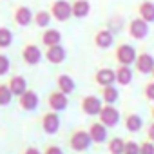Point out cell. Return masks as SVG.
I'll list each match as a JSON object with an SVG mask.
<instances>
[{
	"mask_svg": "<svg viewBox=\"0 0 154 154\" xmlns=\"http://www.w3.org/2000/svg\"><path fill=\"white\" fill-rule=\"evenodd\" d=\"M91 145H93V140L85 129H74L69 134V147L74 152H85Z\"/></svg>",
	"mask_w": 154,
	"mask_h": 154,
	"instance_id": "1",
	"label": "cell"
},
{
	"mask_svg": "<svg viewBox=\"0 0 154 154\" xmlns=\"http://www.w3.org/2000/svg\"><path fill=\"white\" fill-rule=\"evenodd\" d=\"M136 56H138V51L131 44H120L114 49V60L118 62V65H134Z\"/></svg>",
	"mask_w": 154,
	"mask_h": 154,
	"instance_id": "2",
	"label": "cell"
},
{
	"mask_svg": "<svg viewBox=\"0 0 154 154\" xmlns=\"http://www.w3.org/2000/svg\"><path fill=\"white\" fill-rule=\"evenodd\" d=\"M49 13H51V17H53L56 22H67V20L72 17L71 2H69V0H54V2L51 4Z\"/></svg>",
	"mask_w": 154,
	"mask_h": 154,
	"instance_id": "3",
	"label": "cell"
},
{
	"mask_svg": "<svg viewBox=\"0 0 154 154\" xmlns=\"http://www.w3.org/2000/svg\"><path fill=\"white\" fill-rule=\"evenodd\" d=\"M102 107H103V102H102V98L96 96V94H87V96H84L82 102H80V109H82V112L87 114V116H98L100 111H102Z\"/></svg>",
	"mask_w": 154,
	"mask_h": 154,
	"instance_id": "4",
	"label": "cell"
},
{
	"mask_svg": "<svg viewBox=\"0 0 154 154\" xmlns=\"http://www.w3.org/2000/svg\"><path fill=\"white\" fill-rule=\"evenodd\" d=\"M60 125H62L60 116L54 111H47L40 116V127L45 134H56L60 131Z\"/></svg>",
	"mask_w": 154,
	"mask_h": 154,
	"instance_id": "5",
	"label": "cell"
},
{
	"mask_svg": "<svg viewBox=\"0 0 154 154\" xmlns=\"http://www.w3.org/2000/svg\"><path fill=\"white\" fill-rule=\"evenodd\" d=\"M127 33L132 40H145L149 35V24L141 20L140 17H136L127 24Z\"/></svg>",
	"mask_w": 154,
	"mask_h": 154,
	"instance_id": "6",
	"label": "cell"
},
{
	"mask_svg": "<svg viewBox=\"0 0 154 154\" xmlns=\"http://www.w3.org/2000/svg\"><path fill=\"white\" fill-rule=\"evenodd\" d=\"M98 122L103 123L107 129L116 127V125L120 123V111H118L114 105H105V103H103V107H102V111H100V114H98Z\"/></svg>",
	"mask_w": 154,
	"mask_h": 154,
	"instance_id": "7",
	"label": "cell"
},
{
	"mask_svg": "<svg viewBox=\"0 0 154 154\" xmlns=\"http://www.w3.org/2000/svg\"><path fill=\"white\" fill-rule=\"evenodd\" d=\"M47 105H49V111L62 112V111H65L67 105H69V96L63 94L62 91L54 89V91H51L49 96H47Z\"/></svg>",
	"mask_w": 154,
	"mask_h": 154,
	"instance_id": "8",
	"label": "cell"
},
{
	"mask_svg": "<svg viewBox=\"0 0 154 154\" xmlns=\"http://www.w3.org/2000/svg\"><path fill=\"white\" fill-rule=\"evenodd\" d=\"M22 58L27 65H38L44 58V53L36 44H26L22 49Z\"/></svg>",
	"mask_w": 154,
	"mask_h": 154,
	"instance_id": "9",
	"label": "cell"
},
{
	"mask_svg": "<svg viewBox=\"0 0 154 154\" xmlns=\"http://www.w3.org/2000/svg\"><path fill=\"white\" fill-rule=\"evenodd\" d=\"M44 58L53 63V65H60L65 58H67V51L62 44H56V45H51V47H45V53H44Z\"/></svg>",
	"mask_w": 154,
	"mask_h": 154,
	"instance_id": "10",
	"label": "cell"
},
{
	"mask_svg": "<svg viewBox=\"0 0 154 154\" xmlns=\"http://www.w3.org/2000/svg\"><path fill=\"white\" fill-rule=\"evenodd\" d=\"M134 69L140 74H150L154 69V56L150 53H140L134 62Z\"/></svg>",
	"mask_w": 154,
	"mask_h": 154,
	"instance_id": "11",
	"label": "cell"
},
{
	"mask_svg": "<svg viewBox=\"0 0 154 154\" xmlns=\"http://www.w3.org/2000/svg\"><path fill=\"white\" fill-rule=\"evenodd\" d=\"M18 103H20V107H22L24 111L33 112V111L38 107L40 98H38V94H36L33 89H27L24 94H20V96H18Z\"/></svg>",
	"mask_w": 154,
	"mask_h": 154,
	"instance_id": "12",
	"label": "cell"
},
{
	"mask_svg": "<svg viewBox=\"0 0 154 154\" xmlns=\"http://www.w3.org/2000/svg\"><path fill=\"white\" fill-rule=\"evenodd\" d=\"M87 132H89V136H91L93 143H103V141H107V136H109L107 127H105L103 123H100L98 120H96V122H93V123L87 127Z\"/></svg>",
	"mask_w": 154,
	"mask_h": 154,
	"instance_id": "13",
	"label": "cell"
},
{
	"mask_svg": "<svg viewBox=\"0 0 154 154\" xmlns=\"http://www.w3.org/2000/svg\"><path fill=\"white\" fill-rule=\"evenodd\" d=\"M94 82L100 85V87H107V85H114L116 84V74H114V69L111 67H102L96 71L94 74Z\"/></svg>",
	"mask_w": 154,
	"mask_h": 154,
	"instance_id": "14",
	"label": "cell"
},
{
	"mask_svg": "<svg viewBox=\"0 0 154 154\" xmlns=\"http://www.w3.org/2000/svg\"><path fill=\"white\" fill-rule=\"evenodd\" d=\"M33 17H35V13H33L27 6H18V8L15 9V15H13L15 24L20 26V27L31 26V24H33Z\"/></svg>",
	"mask_w": 154,
	"mask_h": 154,
	"instance_id": "15",
	"label": "cell"
},
{
	"mask_svg": "<svg viewBox=\"0 0 154 154\" xmlns=\"http://www.w3.org/2000/svg\"><path fill=\"white\" fill-rule=\"evenodd\" d=\"M93 40H94V45L98 49H109V47L114 45V33H111L107 27H103V29L96 31Z\"/></svg>",
	"mask_w": 154,
	"mask_h": 154,
	"instance_id": "16",
	"label": "cell"
},
{
	"mask_svg": "<svg viewBox=\"0 0 154 154\" xmlns=\"http://www.w3.org/2000/svg\"><path fill=\"white\" fill-rule=\"evenodd\" d=\"M114 74H116V84L118 85H123V87H127L132 82V76H134L131 65H118L114 69Z\"/></svg>",
	"mask_w": 154,
	"mask_h": 154,
	"instance_id": "17",
	"label": "cell"
},
{
	"mask_svg": "<svg viewBox=\"0 0 154 154\" xmlns=\"http://www.w3.org/2000/svg\"><path fill=\"white\" fill-rule=\"evenodd\" d=\"M71 9L74 18H85L91 13V2L89 0H74L71 2Z\"/></svg>",
	"mask_w": 154,
	"mask_h": 154,
	"instance_id": "18",
	"label": "cell"
},
{
	"mask_svg": "<svg viewBox=\"0 0 154 154\" xmlns=\"http://www.w3.org/2000/svg\"><path fill=\"white\" fill-rule=\"evenodd\" d=\"M56 89L69 96V94H72V93H74L76 84H74V80L71 78L69 74H58V78H56Z\"/></svg>",
	"mask_w": 154,
	"mask_h": 154,
	"instance_id": "19",
	"label": "cell"
},
{
	"mask_svg": "<svg viewBox=\"0 0 154 154\" xmlns=\"http://www.w3.org/2000/svg\"><path fill=\"white\" fill-rule=\"evenodd\" d=\"M40 42L42 45L45 47H51V45H56V44H62V33L58 29H44L42 36H40Z\"/></svg>",
	"mask_w": 154,
	"mask_h": 154,
	"instance_id": "20",
	"label": "cell"
},
{
	"mask_svg": "<svg viewBox=\"0 0 154 154\" xmlns=\"http://www.w3.org/2000/svg\"><path fill=\"white\" fill-rule=\"evenodd\" d=\"M123 123H125V129H127L129 132H132V134H134V132H140V131L143 129V120H141V116L136 114V112L125 114Z\"/></svg>",
	"mask_w": 154,
	"mask_h": 154,
	"instance_id": "21",
	"label": "cell"
},
{
	"mask_svg": "<svg viewBox=\"0 0 154 154\" xmlns=\"http://www.w3.org/2000/svg\"><path fill=\"white\" fill-rule=\"evenodd\" d=\"M8 87L11 89V93H13V96H20V94H24V93L27 91V80L24 78V76H20V74H17V76H13V78L9 80V84H8Z\"/></svg>",
	"mask_w": 154,
	"mask_h": 154,
	"instance_id": "22",
	"label": "cell"
},
{
	"mask_svg": "<svg viewBox=\"0 0 154 154\" xmlns=\"http://www.w3.org/2000/svg\"><path fill=\"white\" fill-rule=\"evenodd\" d=\"M100 98H102V102H103L105 105H114V103L120 100V91H118V87H114V85L102 87Z\"/></svg>",
	"mask_w": 154,
	"mask_h": 154,
	"instance_id": "23",
	"label": "cell"
},
{
	"mask_svg": "<svg viewBox=\"0 0 154 154\" xmlns=\"http://www.w3.org/2000/svg\"><path fill=\"white\" fill-rule=\"evenodd\" d=\"M138 17L141 20H145L147 24H152L154 22V2L150 0H145L138 6Z\"/></svg>",
	"mask_w": 154,
	"mask_h": 154,
	"instance_id": "24",
	"label": "cell"
},
{
	"mask_svg": "<svg viewBox=\"0 0 154 154\" xmlns=\"http://www.w3.org/2000/svg\"><path fill=\"white\" fill-rule=\"evenodd\" d=\"M51 13L49 11H45V9H40V11H36L35 13V17H33V24L36 26V27H42V29H47L49 27V24H51Z\"/></svg>",
	"mask_w": 154,
	"mask_h": 154,
	"instance_id": "25",
	"label": "cell"
},
{
	"mask_svg": "<svg viewBox=\"0 0 154 154\" xmlns=\"http://www.w3.org/2000/svg\"><path fill=\"white\" fill-rule=\"evenodd\" d=\"M123 147H125V140L120 136H114L107 141V150L109 154H123Z\"/></svg>",
	"mask_w": 154,
	"mask_h": 154,
	"instance_id": "26",
	"label": "cell"
},
{
	"mask_svg": "<svg viewBox=\"0 0 154 154\" xmlns=\"http://www.w3.org/2000/svg\"><path fill=\"white\" fill-rule=\"evenodd\" d=\"M13 44V33L8 27H0V49H6Z\"/></svg>",
	"mask_w": 154,
	"mask_h": 154,
	"instance_id": "27",
	"label": "cell"
},
{
	"mask_svg": "<svg viewBox=\"0 0 154 154\" xmlns=\"http://www.w3.org/2000/svg\"><path fill=\"white\" fill-rule=\"evenodd\" d=\"M11 100H13V93H11V89L8 87V85H0V105H9L11 103Z\"/></svg>",
	"mask_w": 154,
	"mask_h": 154,
	"instance_id": "28",
	"label": "cell"
},
{
	"mask_svg": "<svg viewBox=\"0 0 154 154\" xmlns=\"http://www.w3.org/2000/svg\"><path fill=\"white\" fill-rule=\"evenodd\" d=\"M111 33H118V31H122L123 29V20H122V17L120 15H114V17H111L109 18V27H107Z\"/></svg>",
	"mask_w": 154,
	"mask_h": 154,
	"instance_id": "29",
	"label": "cell"
},
{
	"mask_svg": "<svg viewBox=\"0 0 154 154\" xmlns=\"http://www.w3.org/2000/svg\"><path fill=\"white\" fill-rule=\"evenodd\" d=\"M123 154H140V143H136L134 140H127L123 147Z\"/></svg>",
	"mask_w": 154,
	"mask_h": 154,
	"instance_id": "30",
	"label": "cell"
},
{
	"mask_svg": "<svg viewBox=\"0 0 154 154\" xmlns=\"http://www.w3.org/2000/svg\"><path fill=\"white\" fill-rule=\"evenodd\" d=\"M143 96H145V100L154 102V80H150L143 85Z\"/></svg>",
	"mask_w": 154,
	"mask_h": 154,
	"instance_id": "31",
	"label": "cell"
},
{
	"mask_svg": "<svg viewBox=\"0 0 154 154\" xmlns=\"http://www.w3.org/2000/svg\"><path fill=\"white\" fill-rule=\"evenodd\" d=\"M9 67H11V62L6 54H0V76H4L9 72Z\"/></svg>",
	"mask_w": 154,
	"mask_h": 154,
	"instance_id": "32",
	"label": "cell"
},
{
	"mask_svg": "<svg viewBox=\"0 0 154 154\" xmlns=\"http://www.w3.org/2000/svg\"><path fill=\"white\" fill-rule=\"evenodd\" d=\"M140 154H154V143L150 140H145L140 143Z\"/></svg>",
	"mask_w": 154,
	"mask_h": 154,
	"instance_id": "33",
	"label": "cell"
},
{
	"mask_svg": "<svg viewBox=\"0 0 154 154\" xmlns=\"http://www.w3.org/2000/svg\"><path fill=\"white\" fill-rule=\"evenodd\" d=\"M42 154H63V149L60 145H47L42 150Z\"/></svg>",
	"mask_w": 154,
	"mask_h": 154,
	"instance_id": "34",
	"label": "cell"
},
{
	"mask_svg": "<svg viewBox=\"0 0 154 154\" xmlns=\"http://www.w3.org/2000/svg\"><path fill=\"white\" fill-rule=\"evenodd\" d=\"M147 140H150V141L154 143V122L147 127Z\"/></svg>",
	"mask_w": 154,
	"mask_h": 154,
	"instance_id": "35",
	"label": "cell"
},
{
	"mask_svg": "<svg viewBox=\"0 0 154 154\" xmlns=\"http://www.w3.org/2000/svg\"><path fill=\"white\" fill-rule=\"evenodd\" d=\"M24 154H42V150L36 149V147H27V149L24 150Z\"/></svg>",
	"mask_w": 154,
	"mask_h": 154,
	"instance_id": "36",
	"label": "cell"
},
{
	"mask_svg": "<svg viewBox=\"0 0 154 154\" xmlns=\"http://www.w3.org/2000/svg\"><path fill=\"white\" fill-rule=\"evenodd\" d=\"M150 116H152V122H154V105L150 107Z\"/></svg>",
	"mask_w": 154,
	"mask_h": 154,
	"instance_id": "37",
	"label": "cell"
},
{
	"mask_svg": "<svg viewBox=\"0 0 154 154\" xmlns=\"http://www.w3.org/2000/svg\"><path fill=\"white\" fill-rule=\"evenodd\" d=\"M150 76H152V80H154V69H152V72H150Z\"/></svg>",
	"mask_w": 154,
	"mask_h": 154,
	"instance_id": "38",
	"label": "cell"
}]
</instances>
